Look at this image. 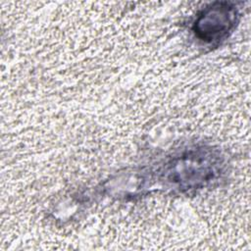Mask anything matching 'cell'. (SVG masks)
<instances>
[{"label": "cell", "instance_id": "obj_1", "mask_svg": "<svg viewBox=\"0 0 251 251\" xmlns=\"http://www.w3.org/2000/svg\"><path fill=\"white\" fill-rule=\"evenodd\" d=\"M236 9L228 3H214L199 15L194 24V32L206 42L219 41L231 31L236 23Z\"/></svg>", "mask_w": 251, "mask_h": 251}]
</instances>
